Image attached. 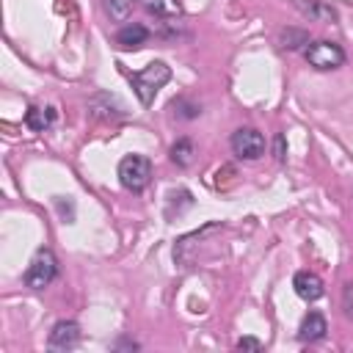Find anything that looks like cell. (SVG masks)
Masks as SVG:
<instances>
[{
    "mask_svg": "<svg viewBox=\"0 0 353 353\" xmlns=\"http://www.w3.org/2000/svg\"><path fill=\"white\" fill-rule=\"evenodd\" d=\"M171 108H179V116H182V119H196V116L201 113L199 105H190V102H185V99H174Z\"/></svg>",
    "mask_w": 353,
    "mask_h": 353,
    "instance_id": "cell-16",
    "label": "cell"
},
{
    "mask_svg": "<svg viewBox=\"0 0 353 353\" xmlns=\"http://www.w3.org/2000/svg\"><path fill=\"white\" fill-rule=\"evenodd\" d=\"M80 342V325L74 320H58L47 336L50 350H72Z\"/></svg>",
    "mask_w": 353,
    "mask_h": 353,
    "instance_id": "cell-6",
    "label": "cell"
},
{
    "mask_svg": "<svg viewBox=\"0 0 353 353\" xmlns=\"http://www.w3.org/2000/svg\"><path fill=\"white\" fill-rule=\"evenodd\" d=\"M171 80V66H165L163 61H152L149 66H143L141 72L130 74V83H132V91L138 97V102L143 108H149L157 97V91Z\"/></svg>",
    "mask_w": 353,
    "mask_h": 353,
    "instance_id": "cell-1",
    "label": "cell"
},
{
    "mask_svg": "<svg viewBox=\"0 0 353 353\" xmlns=\"http://www.w3.org/2000/svg\"><path fill=\"white\" fill-rule=\"evenodd\" d=\"M55 276H58V259H55V254L50 248H39L33 254L28 270H25V287L44 290V287H50L55 281Z\"/></svg>",
    "mask_w": 353,
    "mask_h": 353,
    "instance_id": "cell-3",
    "label": "cell"
},
{
    "mask_svg": "<svg viewBox=\"0 0 353 353\" xmlns=\"http://www.w3.org/2000/svg\"><path fill=\"white\" fill-rule=\"evenodd\" d=\"M25 124H28L33 132H44V130H50V127L55 124V110H52V108H39V105H33V108H28V113H25Z\"/></svg>",
    "mask_w": 353,
    "mask_h": 353,
    "instance_id": "cell-12",
    "label": "cell"
},
{
    "mask_svg": "<svg viewBox=\"0 0 353 353\" xmlns=\"http://www.w3.org/2000/svg\"><path fill=\"white\" fill-rule=\"evenodd\" d=\"M152 179V160L146 154H127L119 163V182L130 193H141Z\"/></svg>",
    "mask_w": 353,
    "mask_h": 353,
    "instance_id": "cell-2",
    "label": "cell"
},
{
    "mask_svg": "<svg viewBox=\"0 0 353 353\" xmlns=\"http://www.w3.org/2000/svg\"><path fill=\"white\" fill-rule=\"evenodd\" d=\"M273 154H276V160H279V163L284 160V135H281V132L273 138Z\"/></svg>",
    "mask_w": 353,
    "mask_h": 353,
    "instance_id": "cell-18",
    "label": "cell"
},
{
    "mask_svg": "<svg viewBox=\"0 0 353 353\" xmlns=\"http://www.w3.org/2000/svg\"><path fill=\"white\" fill-rule=\"evenodd\" d=\"M325 331H328L325 317H323L320 312H309V314L301 320L298 339H301V342H317V339H323V336H325Z\"/></svg>",
    "mask_w": 353,
    "mask_h": 353,
    "instance_id": "cell-9",
    "label": "cell"
},
{
    "mask_svg": "<svg viewBox=\"0 0 353 353\" xmlns=\"http://www.w3.org/2000/svg\"><path fill=\"white\" fill-rule=\"evenodd\" d=\"M146 14L154 17V19H163V22H174L182 17V6L179 0H141Z\"/></svg>",
    "mask_w": 353,
    "mask_h": 353,
    "instance_id": "cell-10",
    "label": "cell"
},
{
    "mask_svg": "<svg viewBox=\"0 0 353 353\" xmlns=\"http://www.w3.org/2000/svg\"><path fill=\"white\" fill-rule=\"evenodd\" d=\"M295 3V8L306 17V19H312V22H336L339 19V14H336V8L331 6V3H325V0H292Z\"/></svg>",
    "mask_w": 353,
    "mask_h": 353,
    "instance_id": "cell-7",
    "label": "cell"
},
{
    "mask_svg": "<svg viewBox=\"0 0 353 353\" xmlns=\"http://www.w3.org/2000/svg\"><path fill=\"white\" fill-rule=\"evenodd\" d=\"M229 143H232L234 157H240V160H259V157L265 154V138H262V132L254 130V127H240V130H234Z\"/></svg>",
    "mask_w": 353,
    "mask_h": 353,
    "instance_id": "cell-5",
    "label": "cell"
},
{
    "mask_svg": "<svg viewBox=\"0 0 353 353\" xmlns=\"http://www.w3.org/2000/svg\"><path fill=\"white\" fill-rule=\"evenodd\" d=\"M168 154H171V160H174L176 165H182V168L190 165V163H193V141H190V138H179V141L171 146Z\"/></svg>",
    "mask_w": 353,
    "mask_h": 353,
    "instance_id": "cell-13",
    "label": "cell"
},
{
    "mask_svg": "<svg viewBox=\"0 0 353 353\" xmlns=\"http://www.w3.org/2000/svg\"><path fill=\"white\" fill-rule=\"evenodd\" d=\"M237 350H262V342L254 336H243V339H237Z\"/></svg>",
    "mask_w": 353,
    "mask_h": 353,
    "instance_id": "cell-17",
    "label": "cell"
},
{
    "mask_svg": "<svg viewBox=\"0 0 353 353\" xmlns=\"http://www.w3.org/2000/svg\"><path fill=\"white\" fill-rule=\"evenodd\" d=\"M116 347H130V350H138V342H130V339H121V342H116Z\"/></svg>",
    "mask_w": 353,
    "mask_h": 353,
    "instance_id": "cell-19",
    "label": "cell"
},
{
    "mask_svg": "<svg viewBox=\"0 0 353 353\" xmlns=\"http://www.w3.org/2000/svg\"><path fill=\"white\" fill-rule=\"evenodd\" d=\"M292 287H295L298 298H303V301H309V303L317 301V298H323V292H325L323 279H320L317 273H312V270H298L295 279H292Z\"/></svg>",
    "mask_w": 353,
    "mask_h": 353,
    "instance_id": "cell-8",
    "label": "cell"
},
{
    "mask_svg": "<svg viewBox=\"0 0 353 353\" xmlns=\"http://www.w3.org/2000/svg\"><path fill=\"white\" fill-rule=\"evenodd\" d=\"M303 58L309 66H314L317 72H328V69H339L345 63V50L336 41H312L303 50Z\"/></svg>",
    "mask_w": 353,
    "mask_h": 353,
    "instance_id": "cell-4",
    "label": "cell"
},
{
    "mask_svg": "<svg viewBox=\"0 0 353 353\" xmlns=\"http://www.w3.org/2000/svg\"><path fill=\"white\" fill-rule=\"evenodd\" d=\"M138 0H102V8H105V14L110 17V19H127L130 17V11H132V6H135Z\"/></svg>",
    "mask_w": 353,
    "mask_h": 353,
    "instance_id": "cell-14",
    "label": "cell"
},
{
    "mask_svg": "<svg viewBox=\"0 0 353 353\" xmlns=\"http://www.w3.org/2000/svg\"><path fill=\"white\" fill-rule=\"evenodd\" d=\"M146 39H149V30H146L141 22L124 25V28L116 33V44H119L121 50H138V47L146 44Z\"/></svg>",
    "mask_w": 353,
    "mask_h": 353,
    "instance_id": "cell-11",
    "label": "cell"
},
{
    "mask_svg": "<svg viewBox=\"0 0 353 353\" xmlns=\"http://www.w3.org/2000/svg\"><path fill=\"white\" fill-rule=\"evenodd\" d=\"M301 44H309V36L303 30H281V47L284 50H295Z\"/></svg>",
    "mask_w": 353,
    "mask_h": 353,
    "instance_id": "cell-15",
    "label": "cell"
}]
</instances>
